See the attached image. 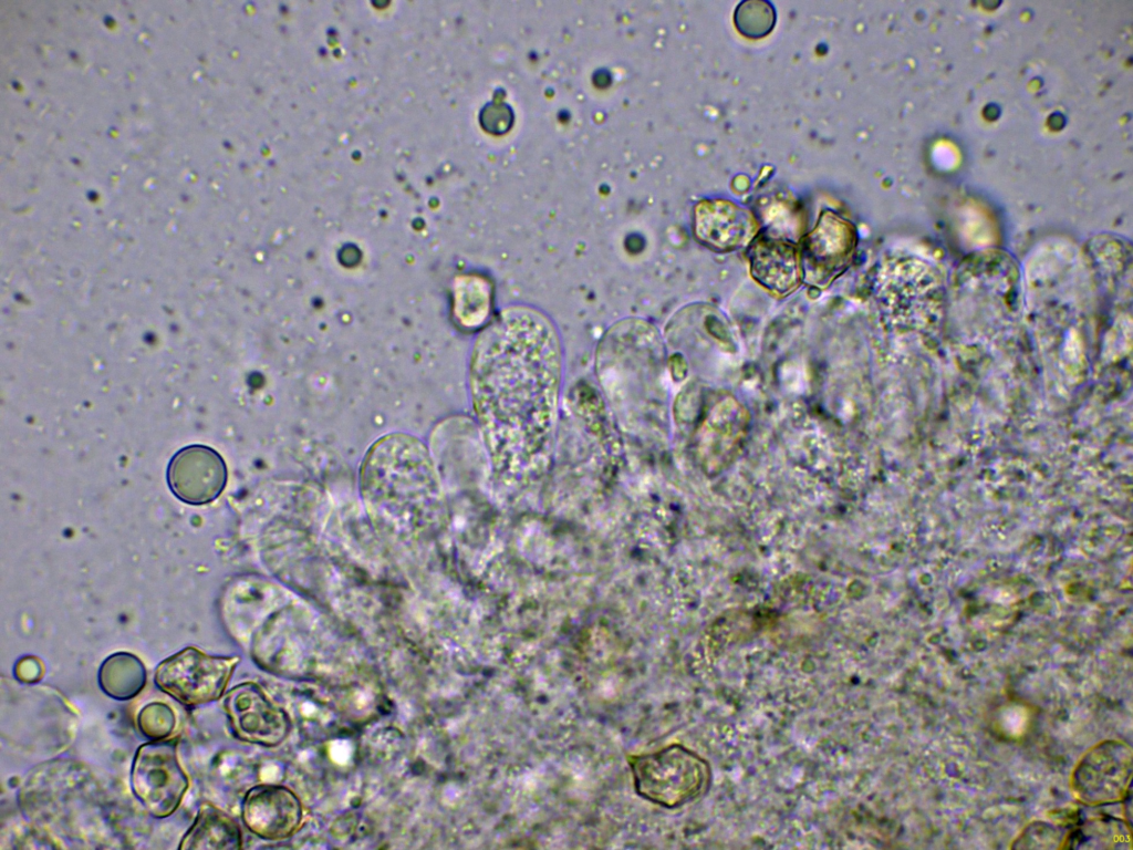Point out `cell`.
Here are the masks:
<instances>
[{
    "label": "cell",
    "instance_id": "obj_1",
    "mask_svg": "<svg viewBox=\"0 0 1133 850\" xmlns=\"http://www.w3.org/2000/svg\"><path fill=\"white\" fill-rule=\"evenodd\" d=\"M561 374V348L553 325L527 307L503 310L474 348L472 394L495 434L545 435Z\"/></svg>",
    "mask_w": 1133,
    "mask_h": 850
},
{
    "label": "cell",
    "instance_id": "obj_2",
    "mask_svg": "<svg viewBox=\"0 0 1133 850\" xmlns=\"http://www.w3.org/2000/svg\"><path fill=\"white\" fill-rule=\"evenodd\" d=\"M635 792L659 807L674 809L693 802L707 792L711 767L696 751L671 744L651 753L630 755Z\"/></svg>",
    "mask_w": 1133,
    "mask_h": 850
},
{
    "label": "cell",
    "instance_id": "obj_3",
    "mask_svg": "<svg viewBox=\"0 0 1133 850\" xmlns=\"http://www.w3.org/2000/svg\"><path fill=\"white\" fill-rule=\"evenodd\" d=\"M239 662L238 656L209 655L188 646L157 665L154 682L179 703L199 706L224 695Z\"/></svg>",
    "mask_w": 1133,
    "mask_h": 850
},
{
    "label": "cell",
    "instance_id": "obj_4",
    "mask_svg": "<svg viewBox=\"0 0 1133 850\" xmlns=\"http://www.w3.org/2000/svg\"><path fill=\"white\" fill-rule=\"evenodd\" d=\"M176 739L150 740L135 753L131 787L135 798L155 818L173 815L188 789L189 779L180 765Z\"/></svg>",
    "mask_w": 1133,
    "mask_h": 850
},
{
    "label": "cell",
    "instance_id": "obj_5",
    "mask_svg": "<svg viewBox=\"0 0 1133 850\" xmlns=\"http://www.w3.org/2000/svg\"><path fill=\"white\" fill-rule=\"evenodd\" d=\"M222 707L232 734L242 742L274 747L289 736V715L254 682L233 686L225 695Z\"/></svg>",
    "mask_w": 1133,
    "mask_h": 850
},
{
    "label": "cell",
    "instance_id": "obj_6",
    "mask_svg": "<svg viewBox=\"0 0 1133 850\" xmlns=\"http://www.w3.org/2000/svg\"><path fill=\"white\" fill-rule=\"evenodd\" d=\"M1131 777V750L1118 742L1100 744L1079 761L1072 789L1089 805L1113 802L1125 795Z\"/></svg>",
    "mask_w": 1133,
    "mask_h": 850
},
{
    "label": "cell",
    "instance_id": "obj_7",
    "mask_svg": "<svg viewBox=\"0 0 1133 850\" xmlns=\"http://www.w3.org/2000/svg\"><path fill=\"white\" fill-rule=\"evenodd\" d=\"M227 466L218 452L205 445H190L178 450L167 467L171 493L189 505L214 501L227 484Z\"/></svg>",
    "mask_w": 1133,
    "mask_h": 850
},
{
    "label": "cell",
    "instance_id": "obj_8",
    "mask_svg": "<svg viewBox=\"0 0 1133 850\" xmlns=\"http://www.w3.org/2000/svg\"><path fill=\"white\" fill-rule=\"evenodd\" d=\"M241 818L247 829L259 838L283 840L301 828L303 806L290 788L262 784L250 788L245 795Z\"/></svg>",
    "mask_w": 1133,
    "mask_h": 850
},
{
    "label": "cell",
    "instance_id": "obj_9",
    "mask_svg": "<svg viewBox=\"0 0 1133 850\" xmlns=\"http://www.w3.org/2000/svg\"><path fill=\"white\" fill-rule=\"evenodd\" d=\"M855 247V229L833 212H823L802 247L805 276L814 283H828L850 261Z\"/></svg>",
    "mask_w": 1133,
    "mask_h": 850
},
{
    "label": "cell",
    "instance_id": "obj_10",
    "mask_svg": "<svg viewBox=\"0 0 1133 850\" xmlns=\"http://www.w3.org/2000/svg\"><path fill=\"white\" fill-rule=\"evenodd\" d=\"M695 232L704 245L724 250L746 245L755 235L749 211L728 200H705L695 211Z\"/></svg>",
    "mask_w": 1133,
    "mask_h": 850
},
{
    "label": "cell",
    "instance_id": "obj_11",
    "mask_svg": "<svg viewBox=\"0 0 1133 850\" xmlns=\"http://www.w3.org/2000/svg\"><path fill=\"white\" fill-rule=\"evenodd\" d=\"M751 273L765 288L786 293L796 288L800 278L799 259L794 248L771 238H758L750 250Z\"/></svg>",
    "mask_w": 1133,
    "mask_h": 850
},
{
    "label": "cell",
    "instance_id": "obj_12",
    "mask_svg": "<svg viewBox=\"0 0 1133 850\" xmlns=\"http://www.w3.org/2000/svg\"><path fill=\"white\" fill-rule=\"evenodd\" d=\"M242 847L237 821L210 802L199 806L196 818L180 840L179 849L235 850Z\"/></svg>",
    "mask_w": 1133,
    "mask_h": 850
},
{
    "label": "cell",
    "instance_id": "obj_13",
    "mask_svg": "<svg viewBox=\"0 0 1133 850\" xmlns=\"http://www.w3.org/2000/svg\"><path fill=\"white\" fill-rule=\"evenodd\" d=\"M101 690L117 701H128L138 695L147 681L144 663L135 654L116 652L107 656L97 673Z\"/></svg>",
    "mask_w": 1133,
    "mask_h": 850
},
{
    "label": "cell",
    "instance_id": "obj_14",
    "mask_svg": "<svg viewBox=\"0 0 1133 850\" xmlns=\"http://www.w3.org/2000/svg\"><path fill=\"white\" fill-rule=\"evenodd\" d=\"M176 723L175 711L163 702L146 704L137 715L138 729L149 740L166 739L174 732Z\"/></svg>",
    "mask_w": 1133,
    "mask_h": 850
},
{
    "label": "cell",
    "instance_id": "obj_15",
    "mask_svg": "<svg viewBox=\"0 0 1133 850\" xmlns=\"http://www.w3.org/2000/svg\"><path fill=\"white\" fill-rule=\"evenodd\" d=\"M765 2H744L736 11V23L747 37H762L773 23L771 9L766 8Z\"/></svg>",
    "mask_w": 1133,
    "mask_h": 850
},
{
    "label": "cell",
    "instance_id": "obj_16",
    "mask_svg": "<svg viewBox=\"0 0 1133 850\" xmlns=\"http://www.w3.org/2000/svg\"><path fill=\"white\" fill-rule=\"evenodd\" d=\"M1028 713L1018 705L1004 706L997 717L998 727L1008 736H1020L1028 725Z\"/></svg>",
    "mask_w": 1133,
    "mask_h": 850
},
{
    "label": "cell",
    "instance_id": "obj_17",
    "mask_svg": "<svg viewBox=\"0 0 1133 850\" xmlns=\"http://www.w3.org/2000/svg\"><path fill=\"white\" fill-rule=\"evenodd\" d=\"M484 125L491 133H503L512 123V111L505 104H491L485 108L482 114Z\"/></svg>",
    "mask_w": 1133,
    "mask_h": 850
},
{
    "label": "cell",
    "instance_id": "obj_18",
    "mask_svg": "<svg viewBox=\"0 0 1133 850\" xmlns=\"http://www.w3.org/2000/svg\"><path fill=\"white\" fill-rule=\"evenodd\" d=\"M25 672V676L22 678L23 682H37L43 675V666L39 659L33 656L23 657L17 663L15 674L20 678Z\"/></svg>",
    "mask_w": 1133,
    "mask_h": 850
}]
</instances>
